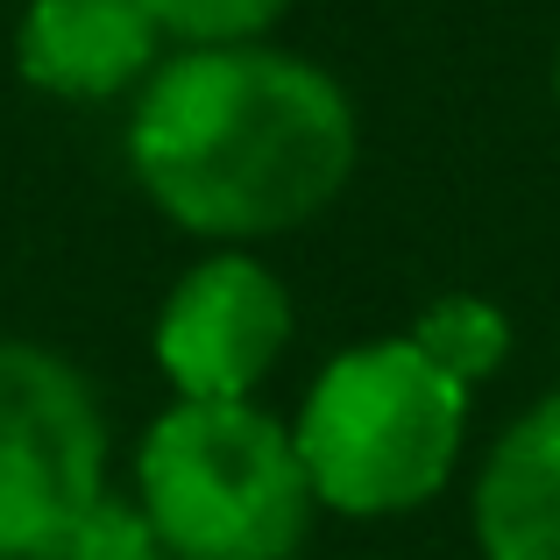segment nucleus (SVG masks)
Here are the masks:
<instances>
[{
	"label": "nucleus",
	"instance_id": "20e7f679",
	"mask_svg": "<svg viewBox=\"0 0 560 560\" xmlns=\"http://www.w3.org/2000/svg\"><path fill=\"white\" fill-rule=\"evenodd\" d=\"M107 497V411L57 348L0 341V560L50 547Z\"/></svg>",
	"mask_w": 560,
	"mask_h": 560
},
{
	"label": "nucleus",
	"instance_id": "9b49d317",
	"mask_svg": "<svg viewBox=\"0 0 560 560\" xmlns=\"http://www.w3.org/2000/svg\"><path fill=\"white\" fill-rule=\"evenodd\" d=\"M553 100H560V43H553Z\"/></svg>",
	"mask_w": 560,
	"mask_h": 560
},
{
	"label": "nucleus",
	"instance_id": "1a4fd4ad",
	"mask_svg": "<svg viewBox=\"0 0 560 560\" xmlns=\"http://www.w3.org/2000/svg\"><path fill=\"white\" fill-rule=\"evenodd\" d=\"M142 8L164 28V43L206 50V43H262L291 0H142Z\"/></svg>",
	"mask_w": 560,
	"mask_h": 560
},
{
	"label": "nucleus",
	"instance_id": "f257e3e1",
	"mask_svg": "<svg viewBox=\"0 0 560 560\" xmlns=\"http://www.w3.org/2000/svg\"><path fill=\"white\" fill-rule=\"evenodd\" d=\"M341 79L277 43L171 50L128 114V171L156 213L213 248L305 228L355 171Z\"/></svg>",
	"mask_w": 560,
	"mask_h": 560
},
{
	"label": "nucleus",
	"instance_id": "423d86ee",
	"mask_svg": "<svg viewBox=\"0 0 560 560\" xmlns=\"http://www.w3.org/2000/svg\"><path fill=\"white\" fill-rule=\"evenodd\" d=\"M164 65V28L142 0H28L14 71L50 100H121Z\"/></svg>",
	"mask_w": 560,
	"mask_h": 560
},
{
	"label": "nucleus",
	"instance_id": "39448f33",
	"mask_svg": "<svg viewBox=\"0 0 560 560\" xmlns=\"http://www.w3.org/2000/svg\"><path fill=\"white\" fill-rule=\"evenodd\" d=\"M156 370L178 397L242 405L291 341V291L248 248H206L156 313Z\"/></svg>",
	"mask_w": 560,
	"mask_h": 560
},
{
	"label": "nucleus",
	"instance_id": "6e6552de",
	"mask_svg": "<svg viewBox=\"0 0 560 560\" xmlns=\"http://www.w3.org/2000/svg\"><path fill=\"white\" fill-rule=\"evenodd\" d=\"M405 341L419 348L425 362H440L454 383H468V390H476L482 376L504 370V355H511V319H504V305L476 299V291H447V299H433L405 327Z\"/></svg>",
	"mask_w": 560,
	"mask_h": 560
},
{
	"label": "nucleus",
	"instance_id": "f03ea898",
	"mask_svg": "<svg viewBox=\"0 0 560 560\" xmlns=\"http://www.w3.org/2000/svg\"><path fill=\"white\" fill-rule=\"evenodd\" d=\"M468 397L476 390L425 362L405 334L341 348L291 419L313 504L334 518L425 511L462 462Z\"/></svg>",
	"mask_w": 560,
	"mask_h": 560
},
{
	"label": "nucleus",
	"instance_id": "7ed1b4c3",
	"mask_svg": "<svg viewBox=\"0 0 560 560\" xmlns=\"http://www.w3.org/2000/svg\"><path fill=\"white\" fill-rule=\"evenodd\" d=\"M136 504L171 560H291L319 504L299 440L256 397H178L136 440Z\"/></svg>",
	"mask_w": 560,
	"mask_h": 560
},
{
	"label": "nucleus",
	"instance_id": "9d476101",
	"mask_svg": "<svg viewBox=\"0 0 560 560\" xmlns=\"http://www.w3.org/2000/svg\"><path fill=\"white\" fill-rule=\"evenodd\" d=\"M50 560H171V553H164V539L150 533L136 497H100V504L50 547Z\"/></svg>",
	"mask_w": 560,
	"mask_h": 560
},
{
	"label": "nucleus",
	"instance_id": "0eeeda50",
	"mask_svg": "<svg viewBox=\"0 0 560 560\" xmlns=\"http://www.w3.org/2000/svg\"><path fill=\"white\" fill-rule=\"evenodd\" d=\"M468 533L482 560H560V390L525 405L482 454Z\"/></svg>",
	"mask_w": 560,
	"mask_h": 560
}]
</instances>
